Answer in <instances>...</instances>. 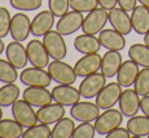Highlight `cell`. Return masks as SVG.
I'll return each instance as SVG.
<instances>
[{
    "label": "cell",
    "instance_id": "obj_8",
    "mask_svg": "<svg viewBox=\"0 0 149 138\" xmlns=\"http://www.w3.org/2000/svg\"><path fill=\"white\" fill-rule=\"evenodd\" d=\"M121 94H122V85L118 81L109 83L96 96V105L102 110L111 108L119 101Z\"/></svg>",
    "mask_w": 149,
    "mask_h": 138
},
{
    "label": "cell",
    "instance_id": "obj_24",
    "mask_svg": "<svg viewBox=\"0 0 149 138\" xmlns=\"http://www.w3.org/2000/svg\"><path fill=\"white\" fill-rule=\"evenodd\" d=\"M132 28L139 35L149 32V9L144 5H136L131 14Z\"/></svg>",
    "mask_w": 149,
    "mask_h": 138
},
{
    "label": "cell",
    "instance_id": "obj_23",
    "mask_svg": "<svg viewBox=\"0 0 149 138\" xmlns=\"http://www.w3.org/2000/svg\"><path fill=\"white\" fill-rule=\"evenodd\" d=\"M122 62V54L119 50H108L101 59V72L107 77L117 76Z\"/></svg>",
    "mask_w": 149,
    "mask_h": 138
},
{
    "label": "cell",
    "instance_id": "obj_15",
    "mask_svg": "<svg viewBox=\"0 0 149 138\" xmlns=\"http://www.w3.org/2000/svg\"><path fill=\"white\" fill-rule=\"evenodd\" d=\"M52 96L56 102L64 106H73L79 102L81 99V92L79 89L74 88L73 85L60 84L52 89Z\"/></svg>",
    "mask_w": 149,
    "mask_h": 138
},
{
    "label": "cell",
    "instance_id": "obj_10",
    "mask_svg": "<svg viewBox=\"0 0 149 138\" xmlns=\"http://www.w3.org/2000/svg\"><path fill=\"white\" fill-rule=\"evenodd\" d=\"M83 21H84L83 14L81 12H77V10L71 9V12H68L62 17H60L58 22L56 25V28L64 36L71 35V34L77 32L82 27Z\"/></svg>",
    "mask_w": 149,
    "mask_h": 138
},
{
    "label": "cell",
    "instance_id": "obj_21",
    "mask_svg": "<svg viewBox=\"0 0 149 138\" xmlns=\"http://www.w3.org/2000/svg\"><path fill=\"white\" fill-rule=\"evenodd\" d=\"M5 56L16 68H24L29 62L26 48L22 45L21 41H17V40L8 44V47L5 48Z\"/></svg>",
    "mask_w": 149,
    "mask_h": 138
},
{
    "label": "cell",
    "instance_id": "obj_46",
    "mask_svg": "<svg viewBox=\"0 0 149 138\" xmlns=\"http://www.w3.org/2000/svg\"><path fill=\"white\" fill-rule=\"evenodd\" d=\"M3 119V110H1V106H0V120Z\"/></svg>",
    "mask_w": 149,
    "mask_h": 138
},
{
    "label": "cell",
    "instance_id": "obj_47",
    "mask_svg": "<svg viewBox=\"0 0 149 138\" xmlns=\"http://www.w3.org/2000/svg\"><path fill=\"white\" fill-rule=\"evenodd\" d=\"M148 137H149V136H148Z\"/></svg>",
    "mask_w": 149,
    "mask_h": 138
},
{
    "label": "cell",
    "instance_id": "obj_7",
    "mask_svg": "<svg viewBox=\"0 0 149 138\" xmlns=\"http://www.w3.org/2000/svg\"><path fill=\"white\" fill-rule=\"evenodd\" d=\"M107 85V76L104 74L95 72L92 75L86 76L79 85L81 96L86 99H91L96 97L101 92V89Z\"/></svg>",
    "mask_w": 149,
    "mask_h": 138
},
{
    "label": "cell",
    "instance_id": "obj_4",
    "mask_svg": "<svg viewBox=\"0 0 149 138\" xmlns=\"http://www.w3.org/2000/svg\"><path fill=\"white\" fill-rule=\"evenodd\" d=\"M62 36L64 35H61L57 30L48 31L43 36V44H44L45 49L52 59H64L66 57L68 48Z\"/></svg>",
    "mask_w": 149,
    "mask_h": 138
},
{
    "label": "cell",
    "instance_id": "obj_2",
    "mask_svg": "<svg viewBox=\"0 0 149 138\" xmlns=\"http://www.w3.org/2000/svg\"><path fill=\"white\" fill-rule=\"evenodd\" d=\"M123 120V114L121 110H116V108H108L102 114L99 115V117L95 120V128L96 132L101 136H107L109 132L113 129L118 128L122 124Z\"/></svg>",
    "mask_w": 149,
    "mask_h": 138
},
{
    "label": "cell",
    "instance_id": "obj_12",
    "mask_svg": "<svg viewBox=\"0 0 149 138\" xmlns=\"http://www.w3.org/2000/svg\"><path fill=\"white\" fill-rule=\"evenodd\" d=\"M101 59L102 57L99 53H91V54H84L81 59H78L74 66L77 75L81 77H86L88 75L97 72L101 68Z\"/></svg>",
    "mask_w": 149,
    "mask_h": 138
},
{
    "label": "cell",
    "instance_id": "obj_42",
    "mask_svg": "<svg viewBox=\"0 0 149 138\" xmlns=\"http://www.w3.org/2000/svg\"><path fill=\"white\" fill-rule=\"evenodd\" d=\"M117 4H118V0H99V5L107 10H110V9H113V8H116Z\"/></svg>",
    "mask_w": 149,
    "mask_h": 138
},
{
    "label": "cell",
    "instance_id": "obj_9",
    "mask_svg": "<svg viewBox=\"0 0 149 138\" xmlns=\"http://www.w3.org/2000/svg\"><path fill=\"white\" fill-rule=\"evenodd\" d=\"M27 52V58L29 62L35 67L45 68L49 65V54H48L47 49H45L44 44L40 40H30L26 47Z\"/></svg>",
    "mask_w": 149,
    "mask_h": 138
},
{
    "label": "cell",
    "instance_id": "obj_5",
    "mask_svg": "<svg viewBox=\"0 0 149 138\" xmlns=\"http://www.w3.org/2000/svg\"><path fill=\"white\" fill-rule=\"evenodd\" d=\"M13 119L18 121L24 128H30L38 123L36 112L33 110V106L25 99H17L12 105Z\"/></svg>",
    "mask_w": 149,
    "mask_h": 138
},
{
    "label": "cell",
    "instance_id": "obj_17",
    "mask_svg": "<svg viewBox=\"0 0 149 138\" xmlns=\"http://www.w3.org/2000/svg\"><path fill=\"white\" fill-rule=\"evenodd\" d=\"M36 116H38V121L43 124H56L60 119L65 116V107L61 103H49L43 107H39L36 111Z\"/></svg>",
    "mask_w": 149,
    "mask_h": 138
},
{
    "label": "cell",
    "instance_id": "obj_43",
    "mask_svg": "<svg viewBox=\"0 0 149 138\" xmlns=\"http://www.w3.org/2000/svg\"><path fill=\"white\" fill-rule=\"evenodd\" d=\"M137 1H139L141 5H144V7H147L148 9H149V0H137Z\"/></svg>",
    "mask_w": 149,
    "mask_h": 138
},
{
    "label": "cell",
    "instance_id": "obj_38",
    "mask_svg": "<svg viewBox=\"0 0 149 138\" xmlns=\"http://www.w3.org/2000/svg\"><path fill=\"white\" fill-rule=\"evenodd\" d=\"M10 14L8 12L7 8L0 7V39L8 36V34H10Z\"/></svg>",
    "mask_w": 149,
    "mask_h": 138
},
{
    "label": "cell",
    "instance_id": "obj_37",
    "mask_svg": "<svg viewBox=\"0 0 149 138\" xmlns=\"http://www.w3.org/2000/svg\"><path fill=\"white\" fill-rule=\"evenodd\" d=\"M96 133L95 125H92L90 121L81 123L74 130L73 137L74 138H93Z\"/></svg>",
    "mask_w": 149,
    "mask_h": 138
},
{
    "label": "cell",
    "instance_id": "obj_34",
    "mask_svg": "<svg viewBox=\"0 0 149 138\" xmlns=\"http://www.w3.org/2000/svg\"><path fill=\"white\" fill-rule=\"evenodd\" d=\"M10 5L21 12H33L42 7L43 0H9Z\"/></svg>",
    "mask_w": 149,
    "mask_h": 138
},
{
    "label": "cell",
    "instance_id": "obj_29",
    "mask_svg": "<svg viewBox=\"0 0 149 138\" xmlns=\"http://www.w3.org/2000/svg\"><path fill=\"white\" fill-rule=\"evenodd\" d=\"M74 130H75V124L74 120L70 117H62L56 123V125L52 129V137L53 138H70L73 137Z\"/></svg>",
    "mask_w": 149,
    "mask_h": 138
},
{
    "label": "cell",
    "instance_id": "obj_44",
    "mask_svg": "<svg viewBox=\"0 0 149 138\" xmlns=\"http://www.w3.org/2000/svg\"><path fill=\"white\" fill-rule=\"evenodd\" d=\"M144 44L149 47V32H147V34L144 35Z\"/></svg>",
    "mask_w": 149,
    "mask_h": 138
},
{
    "label": "cell",
    "instance_id": "obj_33",
    "mask_svg": "<svg viewBox=\"0 0 149 138\" xmlns=\"http://www.w3.org/2000/svg\"><path fill=\"white\" fill-rule=\"evenodd\" d=\"M24 138H49L52 137V130L49 129L48 124H35L30 128H27L26 132H24Z\"/></svg>",
    "mask_w": 149,
    "mask_h": 138
},
{
    "label": "cell",
    "instance_id": "obj_45",
    "mask_svg": "<svg viewBox=\"0 0 149 138\" xmlns=\"http://www.w3.org/2000/svg\"><path fill=\"white\" fill-rule=\"evenodd\" d=\"M4 49H5V45H4V41H3L1 39H0V54L4 52Z\"/></svg>",
    "mask_w": 149,
    "mask_h": 138
},
{
    "label": "cell",
    "instance_id": "obj_18",
    "mask_svg": "<svg viewBox=\"0 0 149 138\" xmlns=\"http://www.w3.org/2000/svg\"><path fill=\"white\" fill-rule=\"evenodd\" d=\"M119 110L127 117L135 116L140 110V98L135 89H126L122 92L121 98L118 101Z\"/></svg>",
    "mask_w": 149,
    "mask_h": 138
},
{
    "label": "cell",
    "instance_id": "obj_6",
    "mask_svg": "<svg viewBox=\"0 0 149 138\" xmlns=\"http://www.w3.org/2000/svg\"><path fill=\"white\" fill-rule=\"evenodd\" d=\"M19 80L26 87H44L47 88L52 81L48 71H44V68L40 67H29L25 68L21 74H19Z\"/></svg>",
    "mask_w": 149,
    "mask_h": 138
},
{
    "label": "cell",
    "instance_id": "obj_39",
    "mask_svg": "<svg viewBox=\"0 0 149 138\" xmlns=\"http://www.w3.org/2000/svg\"><path fill=\"white\" fill-rule=\"evenodd\" d=\"M105 137H107V138H130L131 133H130V130H128L127 128L125 129V128L118 126V128L113 129L111 132H109Z\"/></svg>",
    "mask_w": 149,
    "mask_h": 138
},
{
    "label": "cell",
    "instance_id": "obj_40",
    "mask_svg": "<svg viewBox=\"0 0 149 138\" xmlns=\"http://www.w3.org/2000/svg\"><path fill=\"white\" fill-rule=\"evenodd\" d=\"M136 1L137 0H118V5L126 12H132L136 7Z\"/></svg>",
    "mask_w": 149,
    "mask_h": 138
},
{
    "label": "cell",
    "instance_id": "obj_31",
    "mask_svg": "<svg viewBox=\"0 0 149 138\" xmlns=\"http://www.w3.org/2000/svg\"><path fill=\"white\" fill-rule=\"evenodd\" d=\"M17 77H18L17 68L8 59L7 61L0 59V81L4 84H9V83L16 81Z\"/></svg>",
    "mask_w": 149,
    "mask_h": 138
},
{
    "label": "cell",
    "instance_id": "obj_41",
    "mask_svg": "<svg viewBox=\"0 0 149 138\" xmlns=\"http://www.w3.org/2000/svg\"><path fill=\"white\" fill-rule=\"evenodd\" d=\"M140 110L143 111V114L149 116V94L143 96V98L140 99Z\"/></svg>",
    "mask_w": 149,
    "mask_h": 138
},
{
    "label": "cell",
    "instance_id": "obj_35",
    "mask_svg": "<svg viewBox=\"0 0 149 138\" xmlns=\"http://www.w3.org/2000/svg\"><path fill=\"white\" fill-rule=\"evenodd\" d=\"M99 7V0H70V8L77 12H91Z\"/></svg>",
    "mask_w": 149,
    "mask_h": 138
},
{
    "label": "cell",
    "instance_id": "obj_27",
    "mask_svg": "<svg viewBox=\"0 0 149 138\" xmlns=\"http://www.w3.org/2000/svg\"><path fill=\"white\" fill-rule=\"evenodd\" d=\"M24 136V126L16 120H0V138H19Z\"/></svg>",
    "mask_w": 149,
    "mask_h": 138
},
{
    "label": "cell",
    "instance_id": "obj_25",
    "mask_svg": "<svg viewBox=\"0 0 149 138\" xmlns=\"http://www.w3.org/2000/svg\"><path fill=\"white\" fill-rule=\"evenodd\" d=\"M74 48L83 54H91L97 53L101 48V44L99 41V38L95 35H88V34H82L77 36L74 40Z\"/></svg>",
    "mask_w": 149,
    "mask_h": 138
},
{
    "label": "cell",
    "instance_id": "obj_20",
    "mask_svg": "<svg viewBox=\"0 0 149 138\" xmlns=\"http://www.w3.org/2000/svg\"><path fill=\"white\" fill-rule=\"evenodd\" d=\"M99 41L102 48L108 50H122L126 45L125 35L114 28H108L99 32Z\"/></svg>",
    "mask_w": 149,
    "mask_h": 138
},
{
    "label": "cell",
    "instance_id": "obj_26",
    "mask_svg": "<svg viewBox=\"0 0 149 138\" xmlns=\"http://www.w3.org/2000/svg\"><path fill=\"white\" fill-rule=\"evenodd\" d=\"M127 129L134 138L149 136V116H131L127 121Z\"/></svg>",
    "mask_w": 149,
    "mask_h": 138
},
{
    "label": "cell",
    "instance_id": "obj_19",
    "mask_svg": "<svg viewBox=\"0 0 149 138\" xmlns=\"http://www.w3.org/2000/svg\"><path fill=\"white\" fill-rule=\"evenodd\" d=\"M54 17L56 16L51 10L39 12V14H36L31 21V34L36 38L44 36L48 31L52 30L54 25Z\"/></svg>",
    "mask_w": 149,
    "mask_h": 138
},
{
    "label": "cell",
    "instance_id": "obj_16",
    "mask_svg": "<svg viewBox=\"0 0 149 138\" xmlns=\"http://www.w3.org/2000/svg\"><path fill=\"white\" fill-rule=\"evenodd\" d=\"M109 23L114 30L121 32L122 35H128L132 31L131 17L122 8H113L109 12Z\"/></svg>",
    "mask_w": 149,
    "mask_h": 138
},
{
    "label": "cell",
    "instance_id": "obj_28",
    "mask_svg": "<svg viewBox=\"0 0 149 138\" xmlns=\"http://www.w3.org/2000/svg\"><path fill=\"white\" fill-rule=\"evenodd\" d=\"M128 57L139 66L149 67V47L145 44H132L128 49Z\"/></svg>",
    "mask_w": 149,
    "mask_h": 138
},
{
    "label": "cell",
    "instance_id": "obj_36",
    "mask_svg": "<svg viewBox=\"0 0 149 138\" xmlns=\"http://www.w3.org/2000/svg\"><path fill=\"white\" fill-rule=\"evenodd\" d=\"M48 7L51 12L60 18L69 12L70 0H48Z\"/></svg>",
    "mask_w": 149,
    "mask_h": 138
},
{
    "label": "cell",
    "instance_id": "obj_11",
    "mask_svg": "<svg viewBox=\"0 0 149 138\" xmlns=\"http://www.w3.org/2000/svg\"><path fill=\"white\" fill-rule=\"evenodd\" d=\"M70 115L74 120H78L79 123L93 121L99 117L100 107L96 103L92 102H78L71 106Z\"/></svg>",
    "mask_w": 149,
    "mask_h": 138
},
{
    "label": "cell",
    "instance_id": "obj_1",
    "mask_svg": "<svg viewBox=\"0 0 149 138\" xmlns=\"http://www.w3.org/2000/svg\"><path fill=\"white\" fill-rule=\"evenodd\" d=\"M47 71L49 72L52 80L56 81L57 84L71 85L75 83L77 77H78L74 67L65 63L62 59H53L52 62H49Z\"/></svg>",
    "mask_w": 149,
    "mask_h": 138
},
{
    "label": "cell",
    "instance_id": "obj_14",
    "mask_svg": "<svg viewBox=\"0 0 149 138\" xmlns=\"http://www.w3.org/2000/svg\"><path fill=\"white\" fill-rule=\"evenodd\" d=\"M22 96L24 99L34 107H43L45 105H49L53 99L52 92L44 87H27Z\"/></svg>",
    "mask_w": 149,
    "mask_h": 138
},
{
    "label": "cell",
    "instance_id": "obj_22",
    "mask_svg": "<svg viewBox=\"0 0 149 138\" xmlns=\"http://www.w3.org/2000/svg\"><path fill=\"white\" fill-rule=\"evenodd\" d=\"M139 65L132 59L122 62L118 72H117V81L125 88H128L135 83L137 75H139Z\"/></svg>",
    "mask_w": 149,
    "mask_h": 138
},
{
    "label": "cell",
    "instance_id": "obj_3",
    "mask_svg": "<svg viewBox=\"0 0 149 138\" xmlns=\"http://www.w3.org/2000/svg\"><path fill=\"white\" fill-rule=\"evenodd\" d=\"M109 21V12L104 8H96V9L88 12L82 25L83 34L88 35H96L105 27L107 22Z\"/></svg>",
    "mask_w": 149,
    "mask_h": 138
},
{
    "label": "cell",
    "instance_id": "obj_13",
    "mask_svg": "<svg viewBox=\"0 0 149 138\" xmlns=\"http://www.w3.org/2000/svg\"><path fill=\"white\" fill-rule=\"evenodd\" d=\"M31 34V21L25 13H17L10 22V36L17 41H25Z\"/></svg>",
    "mask_w": 149,
    "mask_h": 138
},
{
    "label": "cell",
    "instance_id": "obj_32",
    "mask_svg": "<svg viewBox=\"0 0 149 138\" xmlns=\"http://www.w3.org/2000/svg\"><path fill=\"white\" fill-rule=\"evenodd\" d=\"M134 89L141 97L149 94V67H144L139 72L135 83H134Z\"/></svg>",
    "mask_w": 149,
    "mask_h": 138
},
{
    "label": "cell",
    "instance_id": "obj_30",
    "mask_svg": "<svg viewBox=\"0 0 149 138\" xmlns=\"http://www.w3.org/2000/svg\"><path fill=\"white\" fill-rule=\"evenodd\" d=\"M19 96V88L14 83L5 84L4 87L0 88V106L1 107H8L12 106Z\"/></svg>",
    "mask_w": 149,
    "mask_h": 138
}]
</instances>
